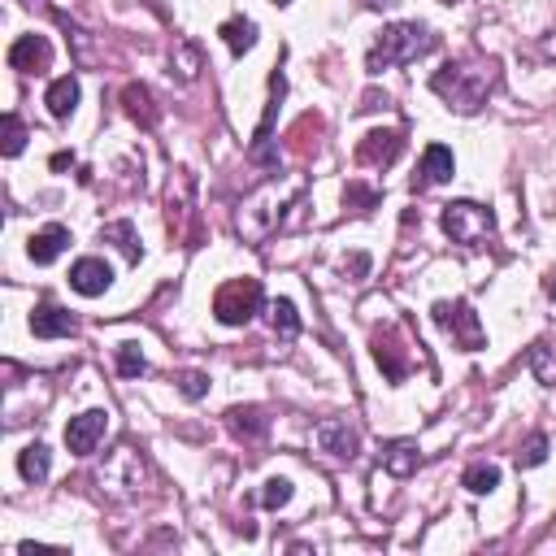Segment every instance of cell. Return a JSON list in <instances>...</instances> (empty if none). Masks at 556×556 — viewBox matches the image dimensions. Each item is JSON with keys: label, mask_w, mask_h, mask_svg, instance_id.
<instances>
[{"label": "cell", "mask_w": 556, "mask_h": 556, "mask_svg": "<svg viewBox=\"0 0 556 556\" xmlns=\"http://www.w3.org/2000/svg\"><path fill=\"white\" fill-rule=\"evenodd\" d=\"M439 5H457V0H439Z\"/></svg>", "instance_id": "39"}, {"label": "cell", "mask_w": 556, "mask_h": 556, "mask_svg": "<svg viewBox=\"0 0 556 556\" xmlns=\"http://www.w3.org/2000/svg\"><path fill=\"white\" fill-rule=\"evenodd\" d=\"M526 365H530V374L539 378L543 387H556V352L548 344H535L526 352Z\"/></svg>", "instance_id": "26"}, {"label": "cell", "mask_w": 556, "mask_h": 556, "mask_svg": "<svg viewBox=\"0 0 556 556\" xmlns=\"http://www.w3.org/2000/svg\"><path fill=\"white\" fill-rule=\"evenodd\" d=\"M274 5H292V0H274Z\"/></svg>", "instance_id": "38"}, {"label": "cell", "mask_w": 556, "mask_h": 556, "mask_svg": "<svg viewBox=\"0 0 556 556\" xmlns=\"http://www.w3.org/2000/svg\"><path fill=\"white\" fill-rule=\"evenodd\" d=\"M313 444H318V452H326V457H335V461H352L361 452V435L348 417H326V422L313 426Z\"/></svg>", "instance_id": "7"}, {"label": "cell", "mask_w": 556, "mask_h": 556, "mask_svg": "<svg viewBox=\"0 0 556 556\" xmlns=\"http://www.w3.org/2000/svg\"><path fill=\"white\" fill-rule=\"evenodd\" d=\"M400 148H404L400 131H370L357 144V161H361V166H374V170H387L391 161L400 157Z\"/></svg>", "instance_id": "12"}, {"label": "cell", "mask_w": 556, "mask_h": 556, "mask_svg": "<svg viewBox=\"0 0 556 556\" xmlns=\"http://www.w3.org/2000/svg\"><path fill=\"white\" fill-rule=\"evenodd\" d=\"M374 361H378V370H383L391 383H404V378H409V357H404L396 331H378L374 335Z\"/></svg>", "instance_id": "15"}, {"label": "cell", "mask_w": 556, "mask_h": 556, "mask_svg": "<svg viewBox=\"0 0 556 556\" xmlns=\"http://www.w3.org/2000/svg\"><path fill=\"white\" fill-rule=\"evenodd\" d=\"M109 431V413L105 409H87L79 417H70V426H66V448L74 452V457H92L96 444L105 439Z\"/></svg>", "instance_id": "9"}, {"label": "cell", "mask_w": 556, "mask_h": 556, "mask_svg": "<svg viewBox=\"0 0 556 556\" xmlns=\"http://www.w3.org/2000/svg\"><path fill=\"white\" fill-rule=\"evenodd\" d=\"M543 461H548V439L530 435L522 444V452H517V465H522V470H535V465H543Z\"/></svg>", "instance_id": "30"}, {"label": "cell", "mask_w": 556, "mask_h": 556, "mask_svg": "<svg viewBox=\"0 0 556 556\" xmlns=\"http://www.w3.org/2000/svg\"><path fill=\"white\" fill-rule=\"evenodd\" d=\"M439 222H444V231H448L452 244H465V248H478L483 239H491V231H496L491 209L474 205V200H452V205H444Z\"/></svg>", "instance_id": "4"}, {"label": "cell", "mask_w": 556, "mask_h": 556, "mask_svg": "<svg viewBox=\"0 0 556 556\" xmlns=\"http://www.w3.org/2000/svg\"><path fill=\"white\" fill-rule=\"evenodd\" d=\"M278 218H283V196H278V183H265L244 205V213H239V231H244V239H252V244H261V239H270Z\"/></svg>", "instance_id": "5"}, {"label": "cell", "mask_w": 556, "mask_h": 556, "mask_svg": "<svg viewBox=\"0 0 556 556\" xmlns=\"http://www.w3.org/2000/svg\"><path fill=\"white\" fill-rule=\"evenodd\" d=\"M344 200H348V209H357V213H365L378 200V192H370V187H361V183H348V192H344Z\"/></svg>", "instance_id": "34"}, {"label": "cell", "mask_w": 556, "mask_h": 556, "mask_svg": "<svg viewBox=\"0 0 556 556\" xmlns=\"http://www.w3.org/2000/svg\"><path fill=\"white\" fill-rule=\"evenodd\" d=\"M348 270H352V274H365V270H370V261H365V257H352V261L344 265V274H348Z\"/></svg>", "instance_id": "36"}, {"label": "cell", "mask_w": 556, "mask_h": 556, "mask_svg": "<svg viewBox=\"0 0 556 556\" xmlns=\"http://www.w3.org/2000/svg\"><path fill=\"white\" fill-rule=\"evenodd\" d=\"M417 461H422V452H417V444H409V439H396V444L383 448V470L396 478H409L417 470Z\"/></svg>", "instance_id": "19"}, {"label": "cell", "mask_w": 556, "mask_h": 556, "mask_svg": "<svg viewBox=\"0 0 556 556\" xmlns=\"http://www.w3.org/2000/svg\"><path fill=\"white\" fill-rule=\"evenodd\" d=\"M435 96L448 100V109L457 113H478L483 100L496 87V61H448L444 70L431 79Z\"/></svg>", "instance_id": "1"}, {"label": "cell", "mask_w": 556, "mask_h": 556, "mask_svg": "<svg viewBox=\"0 0 556 556\" xmlns=\"http://www.w3.org/2000/svg\"><path fill=\"white\" fill-rule=\"evenodd\" d=\"M174 383H179V391L187 400H200V396H209V378L205 374H196V370H183L179 378H174Z\"/></svg>", "instance_id": "33"}, {"label": "cell", "mask_w": 556, "mask_h": 556, "mask_svg": "<svg viewBox=\"0 0 556 556\" xmlns=\"http://www.w3.org/2000/svg\"><path fill=\"white\" fill-rule=\"evenodd\" d=\"M222 40H226V48H231L235 57H244L252 44H257V22L252 18H231V22H222Z\"/></svg>", "instance_id": "21"}, {"label": "cell", "mask_w": 556, "mask_h": 556, "mask_svg": "<svg viewBox=\"0 0 556 556\" xmlns=\"http://www.w3.org/2000/svg\"><path fill=\"white\" fill-rule=\"evenodd\" d=\"M435 48H439V40H435L431 27H422V22H396V27H383V31H378L370 57H365V70H370V74H383V70L409 66V61L435 53Z\"/></svg>", "instance_id": "2"}, {"label": "cell", "mask_w": 556, "mask_h": 556, "mask_svg": "<svg viewBox=\"0 0 556 556\" xmlns=\"http://www.w3.org/2000/svg\"><path fill=\"white\" fill-rule=\"evenodd\" d=\"M100 239L118 244L126 261H139V252H144V248H139V235H135L131 222H105V226H100Z\"/></svg>", "instance_id": "23"}, {"label": "cell", "mask_w": 556, "mask_h": 556, "mask_svg": "<svg viewBox=\"0 0 556 556\" xmlns=\"http://www.w3.org/2000/svg\"><path fill=\"white\" fill-rule=\"evenodd\" d=\"M170 66L179 70V79L183 83H192L200 70H205V61H200V48L192 44V40H174V48H170ZM170 70V74H174Z\"/></svg>", "instance_id": "22"}, {"label": "cell", "mask_w": 556, "mask_h": 556, "mask_svg": "<svg viewBox=\"0 0 556 556\" xmlns=\"http://www.w3.org/2000/svg\"><path fill=\"white\" fill-rule=\"evenodd\" d=\"M70 287L79 296H105L113 287V270L100 257H83L70 265Z\"/></svg>", "instance_id": "13"}, {"label": "cell", "mask_w": 556, "mask_h": 556, "mask_svg": "<svg viewBox=\"0 0 556 556\" xmlns=\"http://www.w3.org/2000/svg\"><path fill=\"white\" fill-rule=\"evenodd\" d=\"M287 500H292V483H287V478H270L265 491H261V504L265 509H283Z\"/></svg>", "instance_id": "32"}, {"label": "cell", "mask_w": 556, "mask_h": 556, "mask_svg": "<svg viewBox=\"0 0 556 556\" xmlns=\"http://www.w3.org/2000/svg\"><path fill=\"white\" fill-rule=\"evenodd\" d=\"M552 292H556V283H552Z\"/></svg>", "instance_id": "40"}, {"label": "cell", "mask_w": 556, "mask_h": 556, "mask_svg": "<svg viewBox=\"0 0 556 556\" xmlns=\"http://www.w3.org/2000/svg\"><path fill=\"white\" fill-rule=\"evenodd\" d=\"M18 474L27 478V483H44L48 478V448L44 444H27L18 452Z\"/></svg>", "instance_id": "24"}, {"label": "cell", "mask_w": 556, "mask_h": 556, "mask_svg": "<svg viewBox=\"0 0 556 556\" xmlns=\"http://www.w3.org/2000/svg\"><path fill=\"white\" fill-rule=\"evenodd\" d=\"M461 483H465V491H470V496H487V491L500 487V465L478 461V465H470V470H465Z\"/></svg>", "instance_id": "25"}, {"label": "cell", "mask_w": 556, "mask_h": 556, "mask_svg": "<svg viewBox=\"0 0 556 556\" xmlns=\"http://www.w3.org/2000/svg\"><path fill=\"white\" fill-rule=\"evenodd\" d=\"M66 248H70V231H66L61 222L44 226V231H35V235L27 239V257H31L35 265H53Z\"/></svg>", "instance_id": "16"}, {"label": "cell", "mask_w": 556, "mask_h": 556, "mask_svg": "<svg viewBox=\"0 0 556 556\" xmlns=\"http://www.w3.org/2000/svg\"><path fill=\"white\" fill-rule=\"evenodd\" d=\"M31 331H35V339H61V335L79 331V322H74L70 309H61V305H53V300H44V305L31 309Z\"/></svg>", "instance_id": "14"}, {"label": "cell", "mask_w": 556, "mask_h": 556, "mask_svg": "<svg viewBox=\"0 0 556 556\" xmlns=\"http://www.w3.org/2000/svg\"><path fill=\"white\" fill-rule=\"evenodd\" d=\"M283 92H287V79L274 70V74H270V105H265L261 126H257V139H252V148H248V157L257 161V166H278L270 135H274V118H278V100H283Z\"/></svg>", "instance_id": "8"}, {"label": "cell", "mask_w": 556, "mask_h": 556, "mask_svg": "<svg viewBox=\"0 0 556 556\" xmlns=\"http://www.w3.org/2000/svg\"><path fill=\"white\" fill-rule=\"evenodd\" d=\"M27 148V126L18 122V113H5V157H18Z\"/></svg>", "instance_id": "31"}, {"label": "cell", "mask_w": 556, "mask_h": 556, "mask_svg": "<svg viewBox=\"0 0 556 556\" xmlns=\"http://www.w3.org/2000/svg\"><path fill=\"white\" fill-rule=\"evenodd\" d=\"M539 53H543V57H552V61H556V31H552V35H543V44H539Z\"/></svg>", "instance_id": "35"}, {"label": "cell", "mask_w": 556, "mask_h": 556, "mask_svg": "<svg viewBox=\"0 0 556 556\" xmlns=\"http://www.w3.org/2000/svg\"><path fill=\"white\" fill-rule=\"evenodd\" d=\"M452 174H457V157H452V148L431 144L422 153V166H417V174H413V192H431V187L448 183Z\"/></svg>", "instance_id": "10"}, {"label": "cell", "mask_w": 556, "mask_h": 556, "mask_svg": "<svg viewBox=\"0 0 556 556\" xmlns=\"http://www.w3.org/2000/svg\"><path fill=\"white\" fill-rule=\"evenodd\" d=\"M70 161H74L70 153H57V157H53V170H66V166H70Z\"/></svg>", "instance_id": "37"}, {"label": "cell", "mask_w": 556, "mask_h": 556, "mask_svg": "<svg viewBox=\"0 0 556 556\" xmlns=\"http://www.w3.org/2000/svg\"><path fill=\"white\" fill-rule=\"evenodd\" d=\"M74 105H79V79H57L53 87H48V113H53L57 122H66L70 113H74Z\"/></svg>", "instance_id": "20"}, {"label": "cell", "mask_w": 556, "mask_h": 556, "mask_svg": "<svg viewBox=\"0 0 556 556\" xmlns=\"http://www.w3.org/2000/svg\"><path fill=\"white\" fill-rule=\"evenodd\" d=\"M226 426H231L235 439L257 444V439H265V431H270V417H265V409H257V404H239V409L226 413Z\"/></svg>", "instance_id": "17"}, {"label": "cell", "mask_w": 556, "mask_h": 556, "mask_svg": "<svg viewBox=\"0 0 556 556\" xmlns=\"http://www.w3.org/2000/svg\"><path fill=\"white\" fill-rule=\"evenodd\" d=\"M144 370H148V361H144V352H139V344H118V374L139 378Z\"/></svg>", "instance_id": "29"}, {"label": "cell", "mask_w": 556, "mask_h": 556, "mask_svg": "<svg viewBox=\"0 0 556 556\" xmlns=\"http://www.w3.org/2000/svg\"><path fill=\"white\" fill-rule=\"evenodd\" d=\"M122 109H126V118H135L139 126H153V122H157L153 92H148L144 83H126V87H122Z\"/></svg>", "instance_id": "18"}, {"label": "cell", "mask_w": 556, "mask_h": 556, "mask_svg": "<svg viewBox=\"0 0 556 556\" xmlns=\"http://www.w3.org/2000/svg\"><path fill=\"white\" fill-rule=\"evenodd\" d=\"M57 22H61V27H66V40L74 44V61H79L83 70H92V66H96V48H92V35H87L83 27H74V22H70V18H61V14H57Z\"/></svg>", "instance_id": "27"}, {"label": "cell", "mask_w": 556, "mask_h": 556, "mask_svg": "<svg viewBox=\"0 0 556 556\" xmlns=\"http://www.w3.org/2000/svg\"><path fill=\"white\" fill-rule=\"evenodd\" d=\"M435 322L444 326V331L457 339L465 352L483 348V326H478V313L465 305V300H439V305H435Z\"/></svg>", "instance_id": "6"}, {"label": "cell", "mask_w": 556, "mask_h": 556, "mask_svg": "<svg viewBox=\"0 0 556 556\" xmlns=\"http://www.w3.org/2000/svg\"><path fill=\"white\" fill-rule=\"evenodd\" d=\"M261 305H265V296H261L257 278H231V283H222L218 296H213V318L222 326H248L261 313Z\"/></svg>", "instance_id": "3"}, {"label": "cell", "mask_w": 556, "mask_h": 556, "mask_svg": "<svg viewBox=\"0 0 556 556\" xmlns=\"http://www.w3.org/2000/svg\"><path fill=\"white\" fill-rule=\"evenodd\" d=\"M9 66L22 74H44L53 66V44L44 35H18L14 48H9Z\"/></svg>", "instance_id": "11"}, {"label": "cell", "mask_w": 556, "mask_h": 556, "mask_svg": "<svg viewBox=\"0 0 556 556\" xmlns=\"http://www.w3.org/2000/svg\"><path fill=\"white\" fill-rule=\"evenodd\" d=\"M270 322H274V331L283 335V339H292L300 331V313H296L292 300H274V305H270Z\"/></svg>", "instance_id": "28"}]
</instances>
